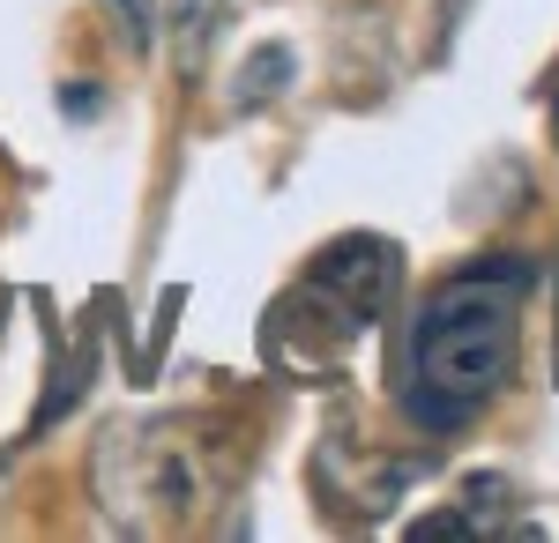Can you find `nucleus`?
Listing matches in <instances>:
<instances>
[{"instance_id":"obj_1","label":"nucleus","mask_w":559,"mask_h":543,"mask_svg":"<svg viewBox=\"0 0 559 543\" xmlns=\"http://www.w3.org/2000/svg\"><path fill=\"white\" fill-rule=\"evenodd\" d=\"M530 291H537V268L522 253H500V261L455 268L448 283L418 298V321L403 342V410L418 432H463L515 379Z\"/></svg>"},{"instance_id":"obj_2","label":"nucleus","mask_w":559,"mask_h":543,"mask_svg":"<svg viewBox=\"0 0 559 543\" xmlns=\"http://www.w3.org/2000/svg\"><path fill=\"white\" fill-rule=\"evenodd\" d=\"M231 476H239V432L224 418H202V410L112 424L90 455L97 514L120 536H187V529H202L224 506Z\"/></svg>"},{"instance_id":"obj_3","label":"nucleus","mask_w":559,"mask_h":543,"mask_svg":"<svg viewBox=\"0 0 559 543\" xmlns=\"http://www.w3.org/2000/svg\"><path fill=\"white\" fill-rule=\"evenodd\" d=\"M395 283H403V261H395L388 239H373V231L366 239H336V246H321L306 261L292 313H299V328H321L329 342H350V335H366L388 313Z\"/></svg>"},{"instance_id":"obj_4","label":"nucleus","mask_w":559,"mask_h":543,"mask_svg":"<svg viewBox=\"0 0 559 543\" xmlns=\"http://www.w3.org/2000/svg\"><path fill=\"white\" fill-rule=\"evenodd\" d=\"M292 75H299L292 45H254L247 68H239V83H231V112H261V105H276Z\"/></svg>"},{"instance_id":"obj_5","label":"nucleus","mask_w":559,"mask_h":543,"mask_svg":"<svg viewBox=\"0 0 559 543\" xmlns=\"http://www.w3.org/2000/svg\"><path fill=\"white\" fill-rule=\"evenodd\" d=\"M216 23H224V0H173V31H179V68L194 75L202 52H210Z\"/></svg>"},{"instance_id":"obj_6","label":"nucleus","mask_w":559,"mask_h":543,"mask_svg":"<svg viewBox=\"0 0 559 543\" xmlns=\"http://www.w3.org/2000/svg\"><path fill=\"white\" fill-rule=\"evenodd\" d=\"M112 8H120V23H128V45L142 52V45H150V8H142V0H112Z\"/></svg>"},{"instance_id":"obj_7","label":"nucleus","mask_w":559,"mask_h":543,"mask_svg":"<svg viewBox=\"0 0 559 543\" xmlns=\"http://www.w3.org/2000/svg\"><path fill=\"white\" fill-rule=\"evenodd\" d=\"M552 142H559V97H552Z\"/></svg>"}]
</instances>
